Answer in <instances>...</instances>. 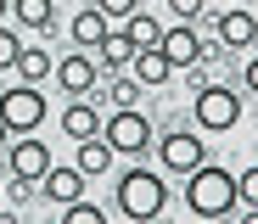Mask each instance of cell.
I'll return each instance as SVG.
<instances>
[{
    "label": "cell",
    "instance_id": "28",
    "mask_svg": "<svg viewBox=\"0 0 258 224\" xmlns=\"http://www.w3.org/2000/svg\"><path fill=\"white\" fill-rule=\"evenodd\" d=\"M6 134H12V129H6V123H0V152H6Z\"/></svg>",
    "mask_w": 258,
    "mask_h": 224
},
{
    "label": "cell",
    "instance_id": "24",
    "mask_svg": "<svg viewBox=\"0 0 258 224\" xmlns=\"http://www.w3.org/2000/svg\"><path fill=\"white\" fill-rule=\"evenodd\" d=\"M168 12H174L180 23H197L202 17V0H168Z\"/></svg>",
    "mask_w": 258,
    "mask_h": 224
},
{
    "label": "cell",
    "instance_id": "16",
    "mask_svg": "<svg viewBox=\"0 0 258 224\" xmlns=\"http://www.w3.org/2000/svg\"><path fill=\"white\" fill-rule=\"evenodd\" d=\"M12 17L34 34H51L56 28V0H12Z\"/></svg>",
    "mask_w": 258,
    "mask_h": 224
},
{
    "label": "cell",
    "instance_id": "29",
    "mask_svg": "<svg viewBox=\"0 0 258 224\" xmlns=\"http://www.w3.org/2000/svg\"><path fill=\"white\" fill-rule=\"evenodd\" d=\"M6 6H12V0H0V17H6Z\"/></svg>",
    "mask_w": 258,
    "mask_h": 224
},
{
    "label": "cell",
    "instance_id": "1",
    "mask_svg": "<svg viewBox=\"0 0 258 224\" xmlns=\"http://www.w3.org/2000/svg\"><path fill=\"white\" fill-rule=\"evenodd\" d=\"M241 202H236V174L230 168H219V163H197L191 174H185V213H197V218H230Z\"/></svg>",
    "mask_w": 258,
    "mask_h": 224
},
{
    "label": "cell",
    "instance_id": "6",
    "mask_svg": "<svg viewBox=\"0 0 258 224\" xmlns=\"http://www.w3.org/2000/svg\"><path fill=\"white\" fill-rule=\"evenodd\" d=\"M84 185H90V179H84L73 163H51L45 174H39V196H45L51 207H68V202H79V196H84Z\"/></svg>",
    "mask_w": 258,
    "mask_h": 224
},
{
    "label": "cell",
    "instance_id": "11",
    "mask_svg": "<svg viewBox=\"0 0 258 224\" xmlns=\"http://www.w3.org/2000/svg\"><path fill=\"white\" fill-rule=\"evenodd\" d=\"M157 51L168 56V67H191V62H202V39H197L191 23H180V28H163Z\"/></svg>",
    "mask_w": 258,
    "mask_h": 224
},
{
    "label": "cell",
    "instance_id": "12",
    "mask_svg": "<svg viewBox=\"0 0 258 224\" xmlns=\"http://www.w3.org/2000/svg\"><path fill=\"white\" fill-rule=\"evenodd\" d=\"M62 134H68V140H90V134H101L96 101H68L62 107Z\"/></svg>",
    "mask_w": 258,
    "mask_h": 224
},
{
    "label": "cell",
    "instance_id": "4",
    "mask_svg": "<svg viewBox=\"0 0 258 224\" xmlns=\"http://www.w3.org/2000/svg\"><path fill=\"white\" fill-rule=\"evenodd\" d=\"M191 118H197V129L225 134V129L241 123V96H236L230 84H202V90H197V101H191Z\"/></svg>",
    "mask_w": 258,
    "mask_h": 224
},
{
    "label": "cell",
    "instance_id": "18",
    "mask_svg": "<svg viewBox=\"0 0 258 224\" xmlns=\"http://www.w3.org/2000/svg\"><path fill=\"white\" fill-rule=\"evenodd\" d=\"M129 56H135V45H129V34L118 28V34H107L101 45H96V62L107 67V73H123L129 67Z\"/></svg>",
    "mask_w": 258,
    "mask_h": 224
},
{
    "label": "cell",
    "instance_id": "13",
    "mask_svg": "<svg viewBox=\"0 0 258 224\" xmlns=\"http://www.w3.org/2000/svg\"><path fill=\"white\" fill-rule=\"evenodd\" d=\"M112 157H118V152L101 140V134H90V140H79V152H73V168H79L84 179H101V174L112 168Z\"/></svg>",
    "mask_w": 258,
    "mask_h": 224
},
{
    "label": "cell",
    "instance_id": "25",
    "mask_svg": "<svg viewBox=\"0 0 258 224\" xmlns=\"http://www.w3.org/2000/svg\"><path fill=\"white\" fill-rule=\"evenodd\" d=\"M6 191L23 202V196H34V179H17V174H12V179H6Z\"/></svg>",
    "mask_w": 258,
    "mask_h": 224
},
{
    "label": "cell",
    "instance_id": "17",
    "mask_svg": "<svg viewBox=\"0 0 258 224\" xmlns=\"http://www.w3.org/2000/svg\"><path fill=\"white\" fill-rule=\"evenodd\" d=\"M12 67H17V79H23V84H39V79H51V67H56V62H51L45 45H23Z\"/></svg>",
    "mask_w": 258,
    "mask_h": 224
},
{
    "label": "cell",
    "instance_id": "8",
    "mask_svg": "<svg viewBox=\"0 0 258 224\" xmlns=\"http://www.w3.org/2000/svg\"><path fill=\"white\" fill-rule=\"evenodd\" d=\"M197 163H208L202 134H185V129H180V134H163V168H168V174H180V179H185Z\"/></svg>",
    "mask_w": 258,
    "mask_h": 224
},
{
    "label": "cell",
    "instance_id": "14",
    "mask_svg": "<svg viewBox=\"0 0 258 224\" xmlns=\"http://www.w3.org/2000/svg\"><path fill=\"white\" fill-rule=\"evenodd\" d=\"M129 73H135V79H141L146 90H163L174 67H168V56L157 51V45H146V51H135V56H129Z\"/></svg>",
    "mask_w": 258,
    "mask_h": 224
},
{
    "label": "cell",
    "instance_id": "23",
    "mask_svg": "<svg viewBox=\"0 0 258 224\" xmlns=\"http://www.w3.org/2000/svg\"><path fill=\"white\" fill-rule=\"evenodd\" d=\"M17 51H23V39H17L12 28H0V67H12V62H17Z\"/></svg>",
    "mask_w": 258,
    "mask_h": 224
},
{
    "label": "cell",
    "instance_id": "15",
    "mask_svg": "<svg viewBox=\"0 0 258 224\" xmlns=\"http://www.w3.org/2000/svg\"><path fill=\"white\" fill-rule=\"evenodd\" d=\"M68 34H73V45H79V51H96V45L112 34V23H107L96 6H84V12L73 17V28H68Z\"/></svg>",
    "mask_w": 258,
    "mask_h": 224
},
{
    "label": "cell",
    "instance_id": "19",
    "mask_svg": "<svg viewBox=\"0 0 258 224\" xmlns=\"http://www.w3.org/2000/svg\"><path fill=\"white\" fill-rule=\"evenodd\" d=\"M123 34H129V45H135V51H146V45L163 39V23H157L152 12H129V17H123Z\"/></svg>",
    "mask_w": 258,
    "mask_h": 224
},
{
    "label": "cell",
    "instance_id": "2",
    "mask_svg": "<svg viewBox=\"0 0 258 224\" xmlns=\"http://www.w3.org/2000/svg\"><path fill=\"white\" fill-rule=\"evenodd\" d=\"M168 207V179L157 174V168H129L123 179H118V213L129 218V224H152L157 213Z\"/></svg>",
    "mask_w": 258,
    "mask_h": 224
},
{
    "label": "cell",
    "instance_id": "10",
    "mask_svg": "<svg viewBox=\"0 0 258 224\" xmlns=\"http://www.w3.org/2000/svg\"><path fill=\"white\" fill-rule=\"evenodd\" d=\"M213 34H219V45H230V51H247V45H258V17L247 6H230L213 17Z\"/></svg>",
    "mask_w": 258,
    "mask_h": 224
},
{
    "label": "cell",
    "instance_id": "20",
    "mask_svg": "<svg viewBox=\"0 0 258 224\" xmlns=\"http://www.w3.org/2000/svg\"><path fill=\"white\" fill-rule=\"evenodd\" d=\"M62 224H107V213H101V202L79 196V202H68V207H62Z\"/></svg>",
    "mask_w": 258,
    "mask_h": 224
},
{
    "label": "cell",
    "instance_id": "3",
    "mask_svg": "<svg viewBox=\"0 0 258 224\" xmlns=\"http://www.w3.org/2000/svg\"><path fill=\"white\" fill-rule=\"evenodd\" d=\"M101 140H107L118 157H141V152L152 146V118H146L141 107H112V112L101 118Z\"/></svg>",
    "mask_w": 258,
    "mask_h": 224
},
{
    "label": "cell",
    "instance_id": "5",
    "mask_svg": "<svg viewBox=\"0 0 258 224\" xmlns=\"http://www.w3.org/2000/svg\"><path fill=\"white\" fill-rule=\"evenodd\" d=\"M45 90L39 84H17V90H0V123H6L12 134H34L39 123H45Z\"/></svg>",
    "mask_w": 258,
    "mask_h": 224
},
{
    "label": "cell",
    "instance_id": "27",
    "mask_svg": "<svg viewBox=\"0 0 258 224\" xmlns=\"http://www.w3.org/2000/svg\"><path fill=\"white\" fill-rule=\"evenodd\" d=\"M241 224H258V207H247V213H241Z\"/></svg>",
    "mask_w": 258,
    "mask_h": 224
},
{
    "label": "cell",
    "instance_id": "9",
    "mask_svg": "<svg viewBox=\"0 0 258 224\" xmlns=\"http://www.w3.org/2000/svg\"><path fill=\"white\" fill-rule=\"evenodd\" d=\"M6 168L17 179H39L51 168V146L39 140V134H23V140H12V152H6Z\"/></svg>",
    "mask_w": 258,
    "mask_h": 224
},
{
    "label": "cell",
    "instance_id": "22",
    "mask_svg": "<svg viewBox=\"0 0 258 224\" xmlns=\"http://www.w3.org/2000/svg\"><path fill=\"white\" fill-rule=\"evenodd\" d=\"M96 12H101L107 23H123L129 12H141V0H96Z\"/></svg>",
    "mask_w": 258,
    "mask_h": 224
},
{
    "label": "cell",
    "instance_id": "21",
    "mask_svg": "<svg viewBox=\"0 0 258 224\" xmlns=\"http://www.w3.org/2000/svg\"><path fill=\"white\" fill-rule=\"evenodd\" d=\"M236 202H241V207H258V163L236 174Z\"/></svg>",
    "mask_w": 258,
    "mask_h": 224
},
{
    "label": "cell",
    "instance_id": "7",
    "mask_svg": "<svg viewBox=\"0 0 258 224\" xmlns=\"http://www.w3.org/2000/svg\"><path fill=\"white\" fill-rule=\"evenodd\" d=\"M51 79L68 90V96L73 101H90V90H96V62L90 56H84V51H68L56 67H51Z\"/></svg>",
    "mask_w": 258,
    "mask_h": 224
},
{
    "label": "cell",
    "instance_id": "30",
    "mask_svg": "<svg viewBox=\"0 0 258 224\" xmlns=\"http://www.w3.org/2000/svg\"><path fill=\"white\" fill-rule=\"evenodd\" d=\"M141 6H146V0H141Z\"/></svg>",
    "mask_w": 258,
    "mask_h": 224
},
{
    "label": "cell",
    "instance_id": "26",
    "mask_svg": "<svg viewBox=\"0 0 258 224\" xmlns=\"http://www.w3.org/2000/svg\"><path fill=\"white\" fill-rule=\"evenodd\" d=\"M241 79H247V90H252V96H258V51L247 56V73H241Z\"/></svg>",
    "mask_w": 258,
    "mask_h": 224
}]
</instances>
